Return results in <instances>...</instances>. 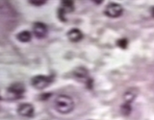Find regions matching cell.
Listing matches in <instances>:
<instances>
[{
    "label": "cell",
    "instance_id": "277c9868",
    "mask_svg": "<svg viewBox=\"0 0 154 120\" xmlns=\"http://www.w3.org/2000/svg\"><path fill=\"white\" fill-rule=\"evenodd\" d=\"M104 13L108 17L117 18V17H119L122 14L123 9L118 3H110L106 6Z\"/></svg>",
    "mask_w": 154,
    "mask_h": 120
},
{
    "label": "cell",
    "instance_id": "2e32d148",
    "mask_svg": "<svg viewBox=\"0 0 154 120\" xmlns=\"http://www.w3.org/2000/svg\"><path fill=\"white\" fill-rule=\"evenodd\" d=\"M151 14H152V16H154V7L152 8V10H151Z\"/></svg>",
    "mask_w": 154,
    "mask_h": 120
},
{
    "label": "cell",
    "instance_id": "6da1fadb",
    "mask_svg": "<svg viewBox=\"0 0 154 120\" xmlns=\"http://www.w3.org/2000/svg\"><path fill=\"white\" fill-rule=\"evenodd\" d=\"M54 108L58 112L62 114H69L74 110V100L66 94L58 95L54 100Z\"/></svg>",
    "mask_w": 154,
    "mask_h": 120
},
{
    "label": "cell",
    "instance_id": "4fadbf2b",
    "mask_svg": "<svg viewBox=\"0 0 154 120\" xmlns=\"http://www.w3.org/2000/svg\"><path fill=\"white\" fill-rule=\"evenodd\" d=\"M117 44L120 48H122V49H125V48L127 47V40H126V38H120V40H119L117 41Z\"/></svg>",
    "mask_w": 154,
    "mask_h": 120
},
{
    "label": "cell",
    "instance_id": "7c38bea8",
    "mask_svg": "<svg viewBox=\"0 0 154 120\" xmlns=\"http://www.w3.org/2000/svg\"><path fill=\"white\" fill-rule=\"evenodd\" d=\"M120 110H122V112L123 115H128L131 112V105L128 104V103H124L122 108H120Z\"/></svg>",
    "mask_w": 154,
    "mask_h": 120
},
{
    "label": "cell",
    "instance_id": "7a4b0ae2",
    "mask_svg": "<svg viewBox=\"0 0 154 120\" xmlns=\"http://www.w3.org/2000/svg\"><path fill=\"white\" fill-rule=\"evenodd\" d=\"M72 76H73V78L76 81L80 82V83H83L86 85L89 83H91V79L90 78L89 71L83 66L76 67V68L72 71Z\"/></svg>",
    "mask_w": 154,
    "mask_h": 120
},
{
    "label": "cell",
    "instance_id": "9c48e42d",
    "mask_svg": "<svg viewBox=\"0 0 154 120\" xmlns=\"http://www.w3.org/2000/svg\"><path fill=\"white\" fill-rule=\"evenodd\" d=\"M67 38L71 42H78L83 38V33L79 29L73 28L67 32Z\"/></svg>",
    "mask_w": 154,
    "mask_h": 120
},
{
    "label": "cell",
    "instance_id": "30bf717a",
    "mask_svg": "<svg viewBox=\"0 0 154 120\" xmlns=\"http://www.w3.org/2000/svg\"><path fill=\"white\" fill-rule=\"evenodd\" d=\"M61 11L65 14L73 12L74 10V0H61Z\"/></svg>",
    "mask_w": 154,
    "mask_h": 120
},
{
    "label": "cell",
    "instance_id": "8992f818",
    "mask_svg": "<svg viewBox=\"0 0 154 120\" xmlns=\"http://www.w3.org/2000/svg\"><path fill=\"white\" fill-rule=\"evenodd\" d=\"M17 112L24 117H32L34 116V112H35V110L34 107L29 103H23L20 104L17 108Z\"/></svg>",
    "mask_w": 154,
    "mask_h": 120
},
{
    "label": "cell",
    "instance_id": "8fae6325",
    "mask_svg": "<svg viewBox=\"0 0 154 120\" xmlns=\"http://www.w3.org/2000/svg\"><path fill=\"white\" fill-rule=\"evenodd\" d=\"M17 38L20 42H29L32 38V35L28 31H22L17 35Z\"/></svg>",
    "mask_w": 154,
    "mask_h": 120
},
{
    "label": "cell",
    "instance_id": "9a60e30c",
    "mask_svg": "<svg viewBox=\"0 0 154 120\" xmlns=\"http://www.w3.org/2000/svg\"><path fill=\"white\" fill-rule=\"evenodd\" d=\"M94 4H96V5H100L101 3H103V1L104 0H91Z\"/></svg>",
    "mask_w": 154,
    "mask_h": 120
},
{
    "label": "cell",
    "instance_id": "5b68a950",
    "mask_svg": "<svg viewBox=\"0 0 154 120\" xmlns=\"http://www.w3.org/2000/svg\"><path fill=\"white\" fill-rule=\"evenodd\" d=\"M51 78L45 75H37L31 81V84L37 89H43L48 86L51 83Z\"/></svg>",
    "mask_w": 154,
    "mask_h": 120
},
{
    "label": "cell",
    "instance_id": "3957f363",
    "mask_svg": "<svg viewBox=\"0 0 154 120\" xmlns=\"http://www.w3.org/2000/svg\"><path fill=\"white\" fill-rule=\"evenodd\" d=\"M25 92V86L22 83H14L11 85L8 88V94L12 99L21 98Z\"/></svg>",
    "mask_w": 154,
    "mask_h": 120
},
{
    "label": "cell",
    "instance_id": "52a82bcc",
    "mask_svg": "<svg viewBox=\"0 0 154 120\" xmlns=\"http://www.w3.org/2000/svg\"><path fill=\"white\" fill-rule=\"evenodd\" d=\"M47 26L42 22H36L33 26V33L38 38H43L47 35Z\"/></svg>",
    "mask_w": 154,
    "mask_h": 120
},
{
    "label": "cell",
    "instance_id": "ba28073f",
    "mask_svg": "<svg viewBox=\"0 0 154 120\" xmlns=\"http://www.w3.org/2000/svg\"><path fill=\"white\" fill-rule=\"evenodd\" d=\"M139 94V90L135 88H128L122 95V98L124 103H128V104H131L133 101L137 98V96Z\"/></svg>",
    "mask_w": 154,
    "mask_h": 120
},
{
    "label": "cell",
    "instance_id": "5bb4252c",
    "mask_svg": "<svg viewBox=\"0 0 154 120\" xmlns=\"http://www.w3.org/2000/svg\"><path fill=\"white\" fill-rule=\"evenodd\" d=\"M29 2L33 5H36V6H41L46 2V0H29Z\"/></svg>",
    "mask_w": 154,
    "mask_h": 120
}]
</instances>
